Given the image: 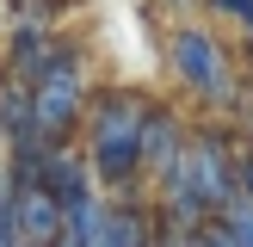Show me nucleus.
<instances>
[{"instance_id": "nucleus-1", "label": "nucleus", "mask_w": 253, "mask_h": 247, "mask_svg": "<svg viewBox=\"0 0 253 247\" xmlns=\"http://www.w3.org/2000/svg\"><path fill=\"white\" fill-rule=\"evenodd\" d=\"M148 198H155L161 229H173V235L198 229V222H216L241 198V148H235V136L222 124H192L185 155L167 167V179Z\"/></svg>"}, {"instance_id": "nucleus-2", "label": "nucleus", "mask_w": 253, "mask_h": 247, "mask_svg": "<svg viewBox=\"0 0 253 247\" xmlns=\"http://www.w3.org/2000/svg\"><path fill=\"white\" fill-rule=\"evenodd\" d=\"M142 118H148L142 93H130V86H93L86 118L74 130V148H81V161H86L99 192L142 198Z\"/></svg>"}, {"instance_id": "nucleus-3", "label": "nucleus", "mask_w": 253, "mask_h": 247, "mask_svg": "<svg viewBox=\"0 0 253 247\" xmlns=\"http://www.w3.org/2000/svg\"><path fill=\"white\" fill-rule=\"evenodd\" d=\"M167 74H173V86H179L192 105H204V111H241L247 105V68H241V56H235V43L216 31V25H204V19H179L167 31Z\"/></svg>"}, {"instance_id": "nucleus-4", "label": "nucleus", "mask_w": 253, "mask_h": 247, "mask_svg": "<svg viewBox=\"0 0 253 247\" xmlns=\"http://www.w3.org/2000/svg\"><path fill=\"white\" fill-rule=\"evenodd\" d=\"M25 93H31V124H37V136H43L49 148H56V142H74V130H81V118H86V99H93L86 56L62 43L56 56H49V68L37 74V81H25Z\"/></svg>"}, {"instance_id": "nucleus-5", "label": "nucleus", "mask_w": 253, "mask_h": 247, "mask_svg": "<svg viewBox=\"0 0 253 247\" xmlns=\"http://www.w3.org/2000/svg\"><path fill=\"white\" fill-rule=\"evenodd\" d=\"M185 136H192L185 111L148 99V118H142V185H161V179H167V167L185 155Z\"/></svg>"}, {"instance_id": "nucleus-6", "label": "nucleus", "mask_w": 253, "mask_h": 247, "mask_svg": "<svg viewBox=\"0 0 253 247\" xmlns=\"http://www.w3.org/2000/svg\"><path fill=\"white\" fill-rule=\"evenodd\" d=\"M155 235H161V216L148 198H105V210L81 247H148Z\"/></svg>"}, {"instance_id": "nucleus-7", "label": "nucleus", "mask_w": 253, "mask_h": 247, "mask_svg": "<svg viewBox=\"0 0 253 247\" xmlns=\"http://www.w3.org/2000/svg\"><path fill=\"white\" fill-rule=\"evenodd\" d=\"M6 222H12V247H56L62 241V204L43 185H12Z\"/></svg>"}, {"instance_id": "nucleus-8", "label": "nucleus", "mask_w": 253, "mask_h": 247, "mask_svg": "<svg viewBox=\"0 0 253 247\" xmlns=\"http://www.w3.org/2000/svg\"><path fill=\"white\" fill-rule=\"evenodd\" d=\"M62 49L56 25L43 19V12H19V25L6 31V49H0V62H6L12 81H37V74L49 68V56Z\"/></svg>"}, {"instance_id": "nucleus-9", "label": "nucleus", "mask_w": 253, "mask_h": 247, "mask_svg": "<svg viewBox=\"0 0 253 247\" xmlns=\"http://www.w3.org/2000/svg\"><path fill=\"white\" fill-rule=\"evenodd\" d=\"M37 185L62 204V216H68V210H81V204H93V198H105V192L93 185V173H86V161H81V148H74V142H56V148L43 155Z\"/></svg>"}, {"instance_id": "nucleus-10", "label": "nucleus", "mask_w": 253, "mask_h": 247, "mask_svg": "<svg viewBox=\"0 0 253 247\" xmlns=\"http://www.w3.org/2000/svg\"><path fill=\"white\" fill-rule=\"evenodd\" d=\"M216 222H222V235H229V247H253V204L247 198H235Z\"/></svg>"}, {"instance_id": "nucleus-11", "label": "nucleus", "mask_w": 253, "mask_h": 247, "mask_svg": "<svg viewBox=\"0 0 253 247\" xmlns=\"http://www.w3.org/2000/svg\"><path fill=\"white\" fill-rule=\"evenodd\" d=\"M198 6H210V12H216V19H229V25H241V31L253 25V0H198Z\"/></svg>"}, {"instance_id": "nucleus-12", "label": "nucleus", "mask_w": 253, "mask_h": 247, "mask_svg": "<svg viewBox=\"0 0 253 247\" xmlns=\"http://www.w3.org/2000/svg\"><path fill=\"white\" fill-rule=\"evenodd\" d=\"M179 247H229V235H222V222H198L179 235Z\"/></svg>"}, {"instance_id": "nucleus-13", "label": "nucleus", "mask_w": 253, "mask_h": 247, "mask_svg": "<svg viewBox=\"0 0 253 247\" xmlns=\"http://www.w3.org/2000/svg\"><path fill=\"white\" fill-rule=\"evenodd\" d=\"M241 198L253 204V148H241Z\"/></svg>"}, {"instance_id": "nucleus-14", "label": "nucleus", "mask_w": 253, "mask_h": 247, "mask_svg": "<svg viewBox=\"0 0 253 247\" xmlns=\"http://www.w3.org/2000/svg\"><path fill=\"white\" fill-rule=\"evenodd\" d=\"M148 247H179V235H173V229H161V235H155Z\"/></svg>"}, {"instance_id": "nucleus-15", "label": "nucleus", "mask_w": 253, "mask_h": 247, "mask_svg": "<svg viewBox=\"0 0 253 247\" xmlns=\"http://www.w3.org/2000/svg\"><path fill=\"white\" fill-rule=\"evenodd\" d=\"M161 6H173V12H192V6H198V0H161Z\"/></svg>"}, {"instance_id": "nucleus-16", "label": "nucleus", "mask_w": 253, "mask_h": 247, "mask_svg": "<svg viewBox=\"0 0 253 247\" xmlns=\"http://www.w3.org/2000/svg\"><path fill=\"white\" fill-rule=\"evenodd\" d=\"M19 6H31V12H37V6H43V0H19Z\"/></svg>"}, {"instance_id": "nucleus-17", "label": "nucleus", "mask_w": 253, "mask_h": 247, "mask_svg": "<svg viewBox=\"0 0 253 247\" xmlns=\"http://www.w3.org/2000/svg\"><path fill=\"white\" fill-rule=\"evenodd\" d=\"M247 111H253V81H247Z\"/></svg>"}, {"instance_id": "nucleus-18", "label": "nucleus", "mask_w": 253, "mask_h": 247, "mask_svg": "<svg viewBox=\"0 0 253 247\" xmlns=\"http://www.w3.org/2000/svg\"><path fill=\"white\" fill-rule=\"evenodd\" d=\"M0 86H6V62H0Z\"/></svg>"}, {"instance_id": "nucleus-19", "label": "nucleus", "mask_w": 253, "mask_h": 247, "mask_svg": "<svg viewBox=\"0 0 253 247\" xmlns=\"http://www.w3.org/2000/svg\"><path fill=\"white\" fill-rule=\"evenodd\" d=\"M56 247H74V241H56Z\"/></svg>"}]
</instances>
